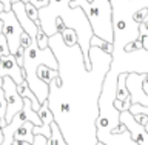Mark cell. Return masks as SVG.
<instances>
[{"mask_svg":"<svg viewBox=\"0 0 148 145\" xmlns=\"http://www.w3.org/2000/svg\"><path fill=\"white\" fill-rule=\"evenodd\" d=\"M49 46L57 57L60 73L51 80L46 100L54 122L68 145H97L99 97L113 56L91 45V69H86L80 46H66L62 34L49 37Z\"/></svg>","mask_w":148,"mask_h":145,"instance_id":"cell-1","label":"cell"},{"mask_svg":"<svg viewBox=\"0 0 148 145\" xmlns=\"http://www.w3.org/2000/svg\"><path fill=\"white\" fill-rule=\"evenodd\" d=\"M113 6L114 49L125 48V45L140 37L139 26L133 16L139 9L148 8V0H110Z\"/></svg>","mask_w":148,"mask_h":145,"instance_id":"cell-2","label":"cell"},{"mask_svg":"<svg viewBox=\"0 0 148 145\" xmlns=\"http://www.w3.org/2000/svg\"><path fill=\"white\" fill-rule=\"evenodd\" d=\"M71 8H82L91 23L92 32L99 39L114 43L113 6L110 0H73Z\"/></svg>","mask_w":148,"mask_h":145,"instance_id":"cell-3","label":"cell"},{"mask_svg":"<svg viewBox=\"0 0 148 145\" xmlns=\"http://www.w3.org/2000/svg\"><path fill=\"white\" fill-rule=\"evenodd\" d=\"M122 73H136V74H147L148 73V51L137 49L133 53H127L123 48L114 49L113 62L108 74L111 77L117 79Z\"/></svg>","mask_w":148,"mask_h":145,"instance_id":"cell-4","label":"cell"},{"mask_svg":"<svg viewBox=\"0 0 148 145\" xmlns=\"http://www.w3.org/2000/svg\"><path fill=\"white\" fill-rule=\"evenodd\" d=\"M0 20L3 23V36L6 37L8 45H9V51L11 54H16L17 49L20 48V36L23 34V28L20 25V22L17 20L14 11H3L0 14Z\"/></svg>","mask_w":148,"mask_h":145,"instance_id":"cell-5","label":"cell"},{"mask_svg":"<svg viewBox=\"0 0 148 145\" xmlns=\"http://www.w3.org/2000/svg\"><path fill=\"white\" fill-rule=\"evenodd\" d=\"M2 88L5 91V97H6V102H8V110H6V118H5V120H6V124H9L14 119V116L23 110L25 100L18 94L17 83L11 77H8V76L3 77V87Z\"/></svg>","mask_w":148,"mask_h":145,"instance_id":"cell-6","label":"cell"},{"mask_svg":"<svg viewBox=\"0 0 148 145\" xmlns=\"http://www.w3.org/2000/svg\"><path fill=\"white\" fill-rule=\"evenodd\" d=\"M6 76L11 77L17 85H20V83L26 80L25 69L18 67L14 54H8V56L0 57V77H6Z\"/></svg>","mask_w":148,"mask_h":145,"instance_id":"cell-7","label":"cell"},{"mask_svg":"<svg viewBox=\"0 0 148 145\" xmlns=\"http://www.w3.org/2000/svg\"><path fill=\"white\" fill-rule=\"evenodd\" d=\"M120 122L125 124V127L131 134L133 141L137 142L139 145H148V130L139 122H136L134 116L130 111H122L120 113Z\"/></svg>","mask_w":148,"mask_h":145,"instance_id":"cell-8","label":"cell"},{"mask_svg":"<svg viewBox=\"0 0 148 145\" xmlns=\"http://www.w3.org/2000/svg\"><path fill=\"white\" fill-rule=\"evenodd\" d=\"M97 141L105 145H139L133 141L131 134L127 130L122 134H111L110 131H97Z\"/></svg>","mask_w":148,"mask_h":145,"instance_id":"cell-9","label":"cell"},{"mask_svg":"<svg viewBox=\"0 0 148 145\" xmlns=\"http://www.w3.org/2000/svg\"><path fill=\"white\" fill-rule=\"evenodd\" d=\"M34 127L36 125L32 122H25L23 125H20L17 128V131L14 133V141H25V142L32 144L34 142V137H36V134L32 133Z\"/></svg>","mask_w":148,"mask_h":145,"instance_id":"cell-10","label":"cell"},{"mask_svg":"<svg viewBox=\"0 0 148 145\" xmlns=\"http://www.w3.org/2000/svg\"><path fill=\"white\" fill-rule=\"evenodd\" d=\"M17 91H18V94H20L22 97L29 99L31 104H32V108H34L36 111H39V108L42 107V104L39 102V99H37V96L31 91V88H29V85L26 83V80L23 82V83H20V85H17Z\"/></svg>","mask_w":148,"mask_h":145,"instance_id":"cell-11","label":"cell"},{"mask_svg":"<svg viewBox=\"0 0 148 145\" xmlns=\"http://www.w3.org/2000/svg\"><path fill=\"white\" fill-rule=\"evenodd\" d=\"M59 76H60L59 69H53V68L46 67V65H40V67L37 68V77H39L43 83H46V85H49L51 80L56 77H59Z\"/></svg>","mask_w":148,"mask_h":145,"instance_id":"cell-12","label":"cell"},{"mask_svg":"<svg viewBox=\"0 0 148 145\" xmlns=\"http://www.w3.org/2000/svg\"><path fill=\"white\" fill-rule=\"evenodd\" d=\"M62 39H63V43L66 46H69V48L79 45V36L73 28H65L62 31Z\"/></svg>","mask_w":148,"mask_h":145,"instance_id":"cell-13","label":"cell"},{"mask_svg":"<svg viewBox=\"0 0 148 145\" xmlns=\"http://www.w3.org/2000/svg\"><path fill=\"white\" fill-rule=\"evenodd\" d=\"M51 130H53V134H51V137L48 139V145H68L66 141H65L63 136H62V131H60V128L57 127L56 122L51 124Z\"/></svg>","mask_w":148,"mask_h":145,"instance_id":"cell-14","label":"cell"},{"mask_svg":"<svg viewBox=\"0 0 148 145\" xmlns=\"http://www.w3.org/2000/svg\"><path fill=\"white\" fill-rule=\"evenodd\" d=\"M91 45L99 46V48H100L102 51H105L106 54H111V56H113V53H114V43L105 42L103 39H99L97 36H92V39H91Z\"/></svg>","mask_w":148,"mask_h":145,"instance_id":"cell-15","label":"cell"},{"mask_svg":"<svg viewBox=\"0 0 148 145\" xmlns=\"http://www.w3.org/2000/svg\"><path fill=\"white\" fill-rule=\"evenodd\" d=\"M36 43L37 46H39L40 49H46L49 46V37L46 36V32L42 30V26H40V30L39 32H37V37H36Z\"/></svg>","mask_w":148,"mask_h":145,"instance_id":"cell-16","label":"cell"},{"mask_svg":"<svg viewBox=\"0 0 148 145\" xmlns=\"http://www.w3.org/2000/svg\"><path fill=\"white\" fill-rule=\"evenodd\" d=\"M25 11H26V14H28V17L31 19L34 23H39L40 25V19H39V9H37L32 3H25Z\"/></svg>","mask_w":148,"mask_h":145,"instance_id":"cell-17","label":"cell"},{"mask_svg":"<svg viewBox=\"0 0 148 145\" xmlns=\"http://www.w3.org/2000/svg\"><path fill=\"white\" fill-rule=\"evenodd\" d=\"M133 20L137 23V25H140V23H143L145 20H148V8H142L139 9V11L133 16Z\"/></svg>","mask_w":148,"mask_h":145,"instance_id":"cell-18","label":"cell"},{"mask_svg":"<svg viewBox=\"0 0 148 145\" xmlns=\"http://www.w3.org/2000/svg\"><path fill=\"white\" fill-rule=\"evenodd\" d=\"M6 110H8V102H6V97H5L3 88H0V119L6 118Z\"/></svg>","mask_w":148,"mask_h":145,"instance_id":"cell-19","label":"cell"},{"mask_svg":"<svg viewBox=\"0 0 148 145\" xmlns=\"http://www.w3.org/2000/svg\"><path fill=\"white\" fill-rule=\"evenodd\" d=\"M142 48H143L142 39L139 37V39H136V40H133V42H130V43H127L123 49L127 51V53H133V51H137V49H142Z\"/></svg>","mask_w":148,"mask_h":145,"instance_id":"cell-20","label":"cell"},{"mask_svg":"<svg viewBox=\"0 0 148 145\" xmlns=\"http://www.w3.org/2000/svg\"><path fill=\"white\" fill-rule=\"evenodd\" d=\"M139 32H140V39H142L143 49L148 51V30L145 28V25H143V23H140V26H139Z\"/></svg>","mask_w":148,"mask_h":145,"instance_id":"cell-21","label":"cell"},{"mask_svg":"<svg viewBox=\"0 0 148 145\" xmlns=\"http://www.w3.org/2000/svg\"><path fill=\"white\" fill-rule=\"evenodd\" d=\"M34 43V40H32V37L28 34V32L23 31V34L20 36V46H23V48H29V46Z\"/></svg>","mask_w":148,"mask_h":145,"instance_id":"cell-22","label":"cell"},{"mask_svg":"<svg viewBox=\"0 0 148 145\" xmlns=\"http://www.w3.org/2000/svg\"><path fill=\"white\" fill-rule=\"evenodd\" d=\"M25 49H26V48L20 46V48L17 49V53L14 54V56H16V60H17L18 67H22V68H23V65H25Z\"/></svg>","mask_w":148,"mask_h":145,"instance_id":"cell-23","label":"cell"},{"mask_svg":"<svg viewBox=\"0 0 148 145\" xmlns=\"http://www.w3.org/2000/svg\"><path fill=\"white\" fill-rule=\"evenodd\" d=\"M134 119H136V122L143 125V127H147V125H148V114H143V113L134 114Z\"/></svg>","mask_w":148,"mask_h":145,"instance_id":"cell-24","label":"cell"},{"mask_svg":"<svg viewBox=\"0 0 148 145\" xmlns=\"http://www.w3.org/2000/svg\"><path fill=\"white\" fill-rule=\"evenodd\" d=\"M29 3H32L37 9H40V8L48 6V5L51 3V0H29Z\"/></svg>","mask_w":148,"mask_h":145,"instance_id":"cell-25","label":"cell"},{"mask_svg":"<svg viewBox=\"0 0 148 145\" xmlns=\"http://www.w3.org/2000/svg\"><path fill=\"white\" fill-rule=\"evenodd\" d=\"M66 28V25H65V22L62 20V17H57L56 19V31L59 32V34H62V31Z\"/></svg>","mask_w":148,"mask_h":145,"instance_id":"cell-26","label":"cell"},{"mask_svg":"<svg viewBox=\"0 0 148 145\" xmlns=\"http://www.w3.org/2000/svg\"><path fill=\"white\" fill-rule=\"evenodd\" d=\"M125 131H127V127H125L123 122H120L117 127H114L110 133H111V134H122V133H125Z\"/></svg>","mask_w":148,"mask_h":145,"instance_id":"cell-27","label":"cell"},{"mask_svg":"<svg viewBox=\"0 0 148 145\" xmlns=\"http://www.w3.org/2000/svg\"><path fill=\"white\" fill-rule=\"evenodd\" d=\"M0 2H2V3L5 5V9H6V11H11V9H12V3H11V0H0Z\"/></svg>","mask_w":148,"mask_h":145,"instance_id":"cell-28","label":"cell"},{"mask_svg":"<svg viewBox=\"0 0 148 145\" xmlns=\"http://www.w3.org/2000/svg\"><path fill=\"white\" fill-rule=\"evenodd\" d=\"M142 87H143V91L148 94V73L145 74V79H143V83H142Z\"/></svg>","mask_w":148,"mask_h":145,"instance_id":"cell-29","label":"cell"},{"mask_svg":"<svg viewBox=\"0 0 148 145\" xmlns=\"http://www.w3.org/2000/svg\"><path fill=\"white\" fill-rule=\"evenodd\" d=\"M12 145H32V144L25 142V141H14V142H12Z\"/></svg>","mask_w":148,"mask_h":145,"instance_id":"cell-30","label":"cell"},{"mask_svg":"<svg viewBox=\"0 0 148 145\" xmlns=\"http://www.w3.org/2000/svg\"><path fill=\"white\" fill-rule=\"evenodd\" d=\"M6 120H5V119H0V128H3V127H6Z\"/></svg>","mask_w":148,"mask_h":145,"instance_id":"cell-31","label":"cell"},{"mask_svg":"<svg viewBox=\"0 0 148 145\" xmlns=\"http://www.w3.org/2000/svg\"><path fill=\"white\" fill-rule=\"evenodd\" d=\"M3 11H6V9H5V5H3L2 2H0V14H2Z\"/></svg>","mask_w":148,"mask_h":145,"instance_id":"cell-32","label":"cell"},{"mask_svg":"<svg viewBox=\"0 0 148 145\" xmlns=\"http://www.w3.org/2000/svg\"><path fill=\"white\" fill-rule=\"evenodd\" d=\"M2 30H3V23H2V20H0V34H2Z\"/></svg>","mask_w":148,"mask_h":145,"instance_id":"cell-33","label":"cell"},{"mask_svg":"<svg viewBox=\"0 0 148 145\" xmlns=\"http://www.w3.org/2000/svg\"><path fill=\"white\" fill-rule=\"evenodd\" d=\"M3 87V77H0V88Z\"/></svg>","mask_w":148,"mask_h":145,"instance_id":"cell-34","label":"cell"},{"mask_svg":"<svg viewBox=\"0 0 148 145\" xmlns=\"http://www.w3.org/2000/svg\"><path fill=\"white\" fill-rule=\"evenodd\" d=\"M143 25H145V28L148 30V20H145V22H143Z\"/></svg>","mask_w":148,"mask_h":145,"instance_id":"cell-35","label":"cell"},{"mask_svg":"<svg viewBox=\"0 0 148 145\" xmlns=\"http://www.w3.org/2000/svg\"><path fill=\"white\" fill-rule=\"evenodd\" d=\"M16 2H20V0H11V3H16Z\"/></svg>","mask_w":148,"mask_h":145,"instance_id":"cell-36","label":"cell"},{"mask_svg":"<svg viewBox=\"0 0 148 145\" xmlns=\"http://www.w3.org/2000/svg\"><path fill=\"white\" fill-rule=\"evenodd\" d=\"M20 2H23V3H28V2H29V0H20Z\"/></svg>","mask_w":148,"mask_h":145,"instance_id":"cell-37","label":"cell"},{"mask_svg":"<svg viewBox=\"0 0 148 145\" xmlns=\"http://www.w3.org/2000/svg\"><path fill=\"white\" fill-rule=\"evenodd\" d=\"M97 145H105L103 142H97Z\"/></svg>","mask_w":148,"mask_h":145,"instance_id":"cell-38","label":"cell"}]
</instances>
